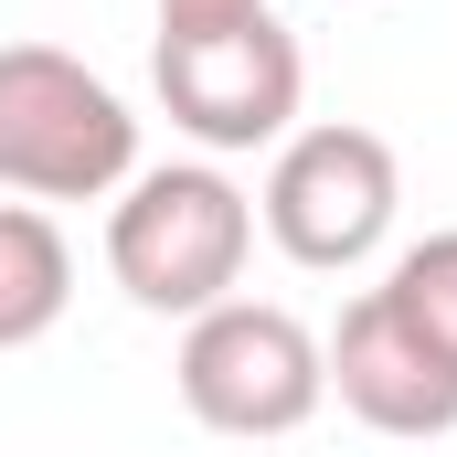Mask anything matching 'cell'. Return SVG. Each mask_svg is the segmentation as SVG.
Segmentation results:
<instances>
[{
    "instance_id": "6",
    "label": "cell",
    "mask_w": 457,
    "mask_h": 457,
    "mask_svg": "<svg viewBox=\"0 0 457 457\" xmlns=\"http://www.w3.org/2000/svg\"><path fill=\"white\" fill-rule=\"evenodd\" d=\"M320 361H330V394H341L372 436H447L457 426V361L383 287H361L341 309V330L320 341Z\"/></svg>"
},
{
    "instance_id": "8",
    "label": "cell",
    "mask_w": 457,
    "mask_h": 457,
    "mask_svg": "<svg viewBox=\"0 0 457 457\" xmlns=\"http://www.w3.org/2000/svg\"><path fill=\"white\" fill-rule=\"evenodd\" d=\"M383 298L426 330V341L457 361V234H426V245H404L394 266H383Z\"/></svg>"
},
{
    "instance_id": "9",
    "label": "cell",
    "mask_w": 457,
    "mask_h": 457,
    "mask_svg": "<svg viewBox=\"0 0 457 457\" xmlns=\"http://www.w3.org/2000/svg\"><path fill=\"white\" fill-rule=\"evenodd\" d=\"M234 11H266V0H160V32H181V21H234Z\"/></svg>"
},
{
    "instance_id": "5",
    "label": "cell",
    "mask_w": 457,
    "mask_h": 457,
    "mask_svg": "<svg viewBox=\"0 0 457 457\" xmlns=\"http://www.w3.org/2000/svg\"><path fill=\"white\" fill-rule=\"evenodd\" d=\"M394 203H404V170H394V138L383 128H351V117H320V128H287L277 138V170H266V234L287 266H320L341 277L361 255H383L394 234Z\"/></svg>"
},
{
    "instance_id": "4",
    "label": "cell",
    "mask_w": 457,
    "mask_h": 457,
    "mask_svg": "<svg viewBox=\"0 0 457 457\" xmlns=\"http://www.w3.org/2000/svg\"><path fill=\"white\" fill-rule=\"evenodd\" d=\"M181 404L213 426V436H298L320 404H330V361L320 330L277 298H224L203 320H181Z\"/></svg>"
},
{
    "instance_id": "1",
    "label": "cell",
    "mask_w": 457,
    "mask_h": 457,
    "mask_svg": "<svg viewBox=\"0 0 457 457\" xmlns=\"http://www.w3.org/2000/svg\"><path fill=\"white\" fill-rule=\"evenodd\" d=\"M255 255V203L234 192L213 160H170V170H128L107 203V277L149 320H203L245 287Z\"/></svg>"
},
{
    "instance_id": "2",
    "label": "cell",
    "mask_w": 457,
    "mask_h": 457,
    "mask_svg": "<svg viewBox=\"0 0 457 457\" xmlns=\"http://www.w3.org/2000/svg\"><path fill=\"white\" fill-rule=\"evenodd\" d=\"M138 170V117L64 43H0V192L11 203H107Z\"/></svg>"
},
{
    "instance_id": "7",
    "label": "cell",
    "mask_w": 457,
    "mask_h": 457,
    "mask_svg": "<svg viewBox=\"0 0 457 457\" xmlns=\"http://www.w3.org/2000/svg\"><path fill=\"white\" fill-rule=\"evenodd\" d=\"M75 309V245L43 203H0V351H32Z\"/></svg>"
},
{
    "instance_id": "3",
    "label": "cell",
    "mask_w": 457,
    "mask_h": 457,
    "mask_svg": "<svg viewBox=\"0 0 457 457\" xmlns=\"http://www.w3.org/2000/svg\"><path fill=\"white\" fill-rule=\"evenodd\" d=\"M149 86H160L170 128H192L213 160H234V149H277V138L298 128L309 54H298V32H287L277 11H234V21H181V32H160Z\"/></svg>"
}]
</instances>
